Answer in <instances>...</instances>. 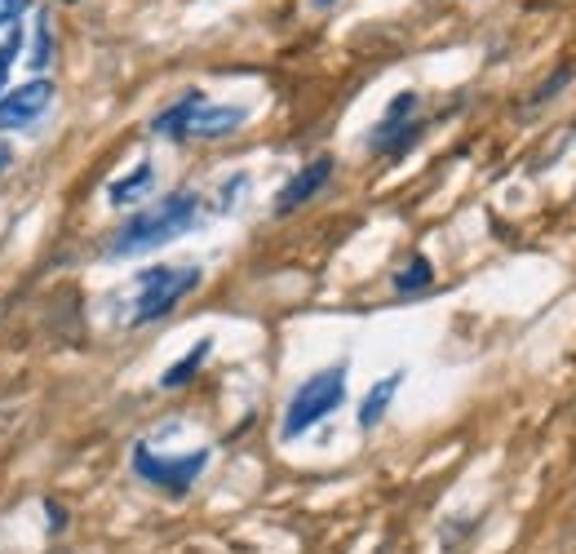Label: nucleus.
I'll return each instance as SVG.
<instances>
[{
    "mask_svg": "<svg viewBox=\"0 0 576 554\" xmlns=\"http://www.w3.org/2000/svg\"><path fill=\"white\" fill-rule=\"evenodd\" d=\"M200 222V195L195 191H173L164 200H156L151 209H138L107 244L111 257H138V253H151L178 235H186L191 226Z\"/></svg>",
    "mask_w": 576,
    "mask_h": 554,
    "instance_id": "f257e3e1",
    "label": "nucleus"
},
{
    "mask_svg": "<svg viewBox=\"0 0 576 554\" xmlns=\"http://www.w3.org/2000/svg\"><path fill=\"white\" fill-rule=\"evenodd\" d=\"M346 399V364H333V369H320L311 373L294 399L284 408V422H279V439H302L307 430H316L329 413H338Z\"/></svg>",
    "mask_w": 576,
    "mask_h": 554,
    "instance_id": "f03ea898",
    "label": "nucleus"
},
{
    "mask_svg": "<svg viewBox=\"0 0 576 554\" xmlns=\"http://www.w3.org/2000/svg\"><path fill=\"white\" fill-rule=\"evenodd\" d=\"M204 280V270L200 266H147L138 270V302H134V324H156L164 320L186 294H195Z\"/></svg>",
    "mask_w": 576,
    "mask_h": 554,
    "instance_id": "7ed1b4c3",
    "label": "nucleus"
},
{
    "mask_svg": "<svg viewBox=\"0 0 576 554\" xmlns=\"http://www.w3.org/2000/svg\"><path fill=\"white\" fill-rule=\"evenodd\" d=\"M204 466H209V448H195V452H182V457H160L147 444L134 448V475L142 483L169 492V497H186L195 488V479L204 475Z\"/></svg>",
    "mask_w": 576,
    "mask_h": 554,
    "instance_id": "20e7f679",
    "label": "nucleus"
},
{
    "mask_svg": "<svg viewBox=\"0 0 576 554\" xmlns=\"http://www.w3.org/2000/svg\"><path fill=\"white\" fill-rule=\"evenodd\" d=\"M413 111H417V94H399L391 107H386V116H382V125L373 129V138H369V147L377 151V156H404L417 138H422V125L413 120Z\"/></svg>",
    "mask_w": 576,
    "mask_h": 554,
    "instance_id": "39448f33",
    "label": "nucleus"
},
{
    "mask_svg": "<svg viewBox=\"0 0 576 554\" xmlns=\"http://www.w3.org/2000/svg\"><path fill=\"white\" fill-rule=\"evenodd\" d=\"M50 103H54V85L50 81H28V85H19L10 94H0V134L36 125Z\"/></svg>",
    "mask_w": 576,
    "mask_h": 554,
    "instance_id": "423d86ee",
    "label": "nucleus"
},
{
    "mask_svg": "<svg viewBox=\"0 0 576 554\" xmlns=\"http://www.w3.org/2000/svg\"><path fill=\"white\" fill-rule=\"evenodd\" d=\"M329 178H333V156H320V160L302 164L294 178L279 187V195H275V217H288V213H298L302 204H311V200L329 187Z\"/></svg>",
    "mask_w": 576,
    "mask_h": 554,
    "instance_id": "0eeeda50",
    "label": "nucleus"
},
{
    "mask_svg": "<svg viewBox=\"0 0 576 554\" xmlns=\"http://www.w3.org/2000/svg\"><path fill=\"white\" fill-rule=\"evenodd\" d=\"M244 120H248L244 107H231V103H222V107H217V103H204V107L195 111L186 138H204V142H213V138H231L235 129H244Z\"/></svg>",
    "mask_w": 576,
    "mask_h": 554,
    "instance_id": "6e6552de",
    "label": "nucleus"
},
{
    "mask_svg": "<svg viewBox=\"0 0 576 554\" xmlns=\"http://www.w3.org/2000/svg\"><path fill=\"white\" fill-rule=\"evenodd\" d=\"M204 103H209V98H204L200 89H186L173 107H164V111L151 120V134H156V138H186V129H191V120H195V111H200Z\"/></svg>",
    "mask_w": 576,
    "mask_h": 554,
    "instance_id": "1a4fd4ad",
    "label": "nucleus"
},
{
    "mask_svg": "<svg viewBox=\"0 0 576 554\" xmlns=\"http://www.w3.org/2000/svg\"><path fill=\"white\" fill-rule=\"evenodd\" d=\"M404 369H395V373H386L377 386H369V395H364V404H360V430H373V426H382V417L391 413V404H395V395H399V386H404Z\"/></svg>",
    "mask_w": 576,
    "mask_h": 554,
    "instance_id": "9d476101",
    "label": "nucleus"
},
{
    "mask_svg": "<svg viewBox=\"0 0 576 554\" xmlns=\"http://www.w3.org/2000/svg\"><path fill=\"white\" fill-rule=\"evenodd\" d=\"M151 182H156V164H151V160H138L134 173H125V178H116V182L107 187V200L120 204V209H125V204H138V200L151 191Z\"/></svg>",
    "mask_w": 576,
    "mask_h": 554,
    "instance_id": "9b49d317",
    "label": "nucleus"
},
{
    "mask_svg": "<svg viewBox=\"0 0 576 554\" xmlns=\"http://www.w3.org/2000/svg\"><path fill=\"white\" fill-rule=\"evenodd\" d=\"M209 355H213V338H200V342H195V347H191L178 364H169V369L160 373V386H164V391H182V386H186V382L204 369V360H209Z\"/></svg>",
    "mask_w": 576,
    "mask_h": 554,
    "instance_id": "f8f14e48",
    "label": "nucleus"
},
{
    "mask_svg": "<svg viewBox=\"0 0 576 554\" xmlns=\"http://www.w3.org/2000/svg\"><path fill=\"white\" fill-rule=\"evenodd\" d=\"M435 285V266H430V257H422V253H413L408 262H404V270H395V294H422V289H430Z\"/></svg>",
    "mask_w": 576,
    "mask_h": 554,
    "instance_id": "ddd939ff",
    "label": "nucleus"
},
{
    "mask_svg": "<svg viewBox=\"0 0 576 554\" xmlns=\"http://www.w3.org/2000/svg\"><path fill=\"white\" fill-rule=\"evenodd\" d=\"M50 58H54V23L41 19V23H36V45H32V58H28V63H32L36 72H45Z\"/></svg>",
    "mask_w": 576,
    "mask_h": 554,
    "instance_id": "4468645a",
    "label": "nucleus"
},
{
    "mask_svg": "<svg viewBox=\"0 0 576 554\" xmlns=\"http://www.w3.org/2000/svg\"><path fill=\"white\" fill-rule=\"evenodd\" d=\"M19 50H23V36H19V32H10V36H6V45H0V89H6V76H10V63L19 58Z\"/></svg>",
    "mask_w": 576,
    "mask_h": 554,
    "instance_id": "2eb2a0df",
    "label": "nucleus"
},
{
    "mask_svg": "<svg viewBox=\"0 0 576 554\" xmlns=\"http://www.w3.org/2000/svg\"><path fill=\"white\" fill-rule=\"evenodd\" d=\"M567 81H572V67H558V72H554V76H550V81H545V85L536 89V98H532V107H541V103H550V98H554V94H558V89L567 85Z\"/></svg>",
    "mask_w": 576,
    "mask_h": 554,
    "instance_id": "dca6fc26",
    "label": "nucleus"
},
{
    "mask_svg": "<svg viewBox=\"0 0 576 554\" xmlns=\"http://www.w3.org/2000/svg\"><path fill=\"white\" fill-rule=\"evenodd\" d=\"M28 6H32V0H0V32H10L28 14Z\"/></svg>",
    "mask_w": 576,
    "mask_h": 554,
    "instance_id": "f3484780",
    "label": "nucleus"
},
{
    "mask_svg": "<svg viewBox=\"0 0 576 554\" xmlns=\"http://www.w3.org/2000/svg\"><path fill=\"white\" fill-rule=\"evenodd\" d=\"M239 191H248V178H244V173H235V178H231V182L222 187V200H217V209H231Z\"/></svg>",
    "mask_w": 576,
    "mask_h": 554,
    "instance_id": "a211bd4d",
    "label": "nucleus"
},
{
    "mask_svg": "<svg viewBox=\"0 0 576 554\" xmlns=\"http://www.w3.org/2000/svg\"><path fill=\"white\" fill-rule=\"evenodd\" d=\"M45 514H50V532H63L67 528V510L58 501H45Z\"/></svg>",
    "mask_w": 576,
    "mask_h": 554,
    "instance_id": "6ab92c4d",
    "label": "nucleus"
},
{
    "mask_svg": "<svg viewBox=\"0 0 576 554\" xmlns=\"http://www.w3.org/2000/svg\"><path fill=\"white\" fill-rule=\"evenodd\" d=\"M10 160H14V151H10L6 142H0V173H6V169H10Z\"/></svg>",
    "mask_w": 576,
    "mask_h": 554,
    "instance_id": "aec40b11",
    "label": "nucleus"
},
{
    "mask_svg": "<svg viewBox=\"0 0 576 554\" xmlns=\"http://www.w3.org/2000/svg\"><path fill=\"white\" fill-rule=\"evenodd\" d=\"M67 6H76V0H67Z\"/></svg>",
    "mask_w": 576,
    "mask_h": 554,
    "instance_id": "412c9836",
    "label": "nucleus"
}]
</instances>
